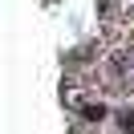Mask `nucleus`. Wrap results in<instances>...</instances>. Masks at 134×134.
<instances>
[{"label": "nucleus", "mask_w": 134, "mask_h": 134, "mask_svg": "<svg viewBox=\"0 0 134 134\" xmlns=\"http://www.w3.org/2000/svg\"><path fill=\"white\" fill-rule=\"evenodd\" d=\"M85 118H90V122H98V118H106V110H102V106H90V110H85Z\"/></svg>", "instance_id": "obj_1"}]
</instances>
